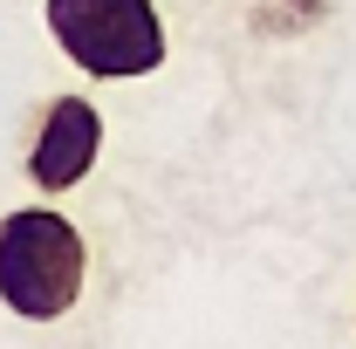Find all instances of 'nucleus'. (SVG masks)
I'll list each match as a JSON object with an SVG mask.
<instances>
[{"instance_id":"obj_1","label":"nucleus","mask_w":356,"mask_h":349,"mask_svg":"<svg viewBox=\"0 0 356 349\" xmlns=\"http://www.w3.org/2000/svg\"><path fill=\"white\" fill-rule=\"evenodd\" d=\"M89 240L55 206H21L0 219V308L21 322H62L83 302Z\"/></svg>"},{"instance_id":"obj_2","label":"nucleus","mask_w":356,"mask_h":349,"mask_svg":"<svg viewBox=\"0 0 356 349\" xmlns=\"http://www.w3.org/2000/svg\"><path fill=\"white\" fill-rule=\"evenodd\" d=\"M55 48L89 83H137L165 69V21L158 0H48L42 7Z\"/></svg>"},{"instance_id":"obj_3","label":"nucleus","mask_w":356,"mask_h":349,"mask_svg":"<svg viewBox=\"0 0 356 349\" xmlns=\"http://www.w3.org/2000/svg\"><path fill=\"white\" fill-rule=\"evenodd\" d=\"M103 158V110L89 96H55L35 124V144H28V185L35 192H76Z\"/></svg>"},{"instance_id":"obj_4","label":"nucleus","mask_w":356,"mask_h":349,"mask_svg":"<svg viewBox=\"0 0 356 349\" xmlns=\"http://www.w3.org/2000/svg\"><path fill=\"white\" fill-rule=\"evenodd\" d=\"M281 7H288V14H302V28H315V21L329 14V0H281Z\"/></svg>"}]
</instances>
